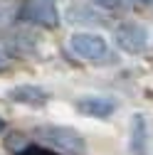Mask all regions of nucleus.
Instances as JSON below:
<instances>
[{"label": "nucleus", "mask_w": 153, "mask_h": 155, "mask_svg": "<svg viewBox=\"0 0 153 155\" xmlns=\"http://www.w3.org/2000/svg\"><path fill=\"white\" fill-rule=\"evenodd\" d=\"M35 138L67 155H84L87 150L84 138L74 128H67V126H40L35 128Z\"/></svg>", "instance_id": "1"}, {"label": "nucleus", "mask_w": 153, "mask_h": 155, "mask_svg": "<svg viewBox=\"0 0 153 155\" xmlns=\"http://www.w3.org/2000/svg\"><path fill=\"white\" fill-rule=\"evenodd\" d=\"M69 47L74 54H79L87 62L109 59V42L101 35H94V32H74L69 37Z\"/></svg>", "instance_id": "2"}, {"label": "nucleus", "mask_w": 153, "mask_h": 155, "mask_svg": "<svg viewBox=\"0 0 153 155\" xmlns=\"http://www.w3.org/2000/svg\"><path fill=\"white\" fill-rule=\"evenodd\" d=\"M17 17L25 22L40 25V27H57L59 25V10L54 0H25L17 10Z\"/></svg>", "instance_id": "3"}, {"label": "nucleus", "mask_w": 153, "mask_h": 155, "mask_svg": "<svg viewBox=\"0 0 153 155\" xmlns=\"http://www.w3.org/2000/svg\"><path fill=\"white\" fill-rule=\"evenodd\" d=\"M114 42L126 54H141L148 47V30L138 22H124L114 30Z\"/></svg>", "instance_id": "4"}, {"label": "nucleus", "mask_w": 153, "mask_h": 155, "mask_svg": "<svg viewBox=\"0 0 153 155\" xmlns=\"http://www.w3.org/2000/svg\"><path fill=\"white\" fill-rule=\"evenodd\" d=\"M8 99L15 104H22V106H45L49 101V91H45L42 86H35V84H20L8 91Z\"/></svg>", "instance_id": "5"}, {"label": "nucleus", "mask_w": 153, "mask_h": 155, "mask_svg": "<svg viewBox=\"0 0 153 155\" xmlns=\"http://www.w3.org/2000/svg\"><path fill=\"white\" fill-rule=\"evenodd\" d=\"M74 106L79 113L91 116V118H109L116 111V104L111 99H104V96H82V99H76Z\"/></svg>", "instance_id": "6"}, {"label": "nucleus", "mask_w": 153, "mask_h": 155, "mask_svg": "<svg viewBox=\"0 0 153 155\" xmlns=\"http://www.w3.org/2000/svg\"><path fill=\"white\" fill-rule=\"evenodd\" d=\"M64 20L72 25H106V17L94 5H84V3L69 5L64 10Z\"/></svg>", "instance_id": "7"}, {"label": "nucleus", "mask_w": 153, "mask_h": 155, "mask_svg": "<svg viewBox=\"0 0 153 155\" xmlns=\"http://www.w3.org/2000/svg\"><path fill=\"white\" fill-rule=\"evenodd\" d=\"M131 153L148 155V128H146V118L141 113L133 116V123H131Z\"/></svg>", "instance_id": "8"}, {"label": "nucleus", "mask_w": 153, "mask_h": 155, "mask_svg": "<svg viewBox=\"0 0 153 155\" xmlns=\"http://www.w3.org/2000/svg\"><path fill=\"white\" fill-rule=\"evenodd\" d=\"M15 155H59V153L49 150V148H42V145H25L22 150H17Z\"/></svg>", "instance_id": "9"}, {"label": "nucleus", "mask_w": 153, "mask_h": 155, "mask_svg": "<svg viewBox=\"0 0 153 155\" xmlns=\"http://www.w3.org/2000/svg\"><path fill=\"white\" fill-rule=\"evenodd\" d=\"M94 8H104V10H124L126 0H91Z\"/></svg>", "instance_id": "10"}, {"label": "nucleus", "mask_w": 153, "mask_h": 155, "mask_svg": "<svg viewBox=\"0 0 153 155\" xmlns=\"http://www.w3.org/2000/svg\"><path fill=\"white\" fill-rule=\"evenodd\" d=\"M10 67V52H8V47L0 42V69H8Z\"/></svg>", "instance_id": "11"}, {"label": "nucleus", "mask_w": 153, "mask_h": 155, "mask_svg": "<svg viewBox=\"0 0 153 155\" xmlns=\"http://www.w3.org/2000/svg\"><path fill=\"white\" fill-rule=\"evenodd\" d=\"M5 128H8V123H5V118H0V133H3Z\"/></svg>", "instance_id": "12"}, {"label": "nucleus", "mask_w": 153, "mask_h": 155, "mask_svg": "<svg viewBox=\"0 0 153 155\" xmlns=\"http://www.w3.org/2000/svg\"><path fill=\"white\" fill-rule=\"evenodd\" d=\"M136 3H146V5H153V0H136Z\"/></svg>", "instance_id": "13"}]
</instances>
